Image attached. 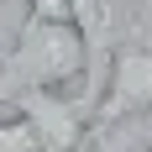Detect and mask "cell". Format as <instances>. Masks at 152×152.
I'll return each mask as SVG.
<instances>
[{"instance_id":"obj_5","label":"cell","mask_w":152,"mask_h":152,"mask_svg":"<svg viewBox=\"0 0 152 152\" xmlns=\"http://www.w3.org/2000/svg\"><path fill=\"white\" fill-rule=\"evenodd\" d=\"M79 152H115V131H94V137L84 142Z\"/></svg>"},{"instance_id":"obj_3","label":"cell","mask_w":152,"mask_h":152,"mask_svg":"<svg viewBox=\"0 0 152 152\" xmlns=\"http://www.w3.org/2000/svg\"><path fill=\"white\" fill-rule=\"evenodd\" d=\"M11 105L26 115L42 152H79L89 142V100H74V94H58V89H26Z\"/></svg>"},{"instance_id":"obj_2","label":"cell","mask_w":152,"mask_h":152,"mask_svg":"<svg viewBox=\"0 0 152 152\" xmlns=\"http://www.w3.org/2000/svg\"><path fill=\"white\" fill-rule=\"evenodd\" d=\"M142 115H152V42H115L105 58V84L89 105V137L121 131Z\"/></svg>"},{"instance_id":"obj_1","label":"cell","mask_w":152,"mask_h":152,"mask_svg":"<svg viewBox=\"0 0 152 152\" xmlns=\"http://www.w3.org/2000/svg\"><path fill=\"white\" fill-rule=\"evenodd\" d=\"M84 68H89L84 37L68 21L26 16L16 26L11 47L0 53V105H11L16 94H26V89H58V94L84 89Z\"/></svg>"},{"instance_id":"obj_4","label":"cell","mask_w":152,"mask_h":152,"mask_svg":"<svg viewBox=\"0 0 152 152\" xmlns=\"http://www.w3.org/2000/svg\"><path fill=\"white\" fill-rule=\"evenodd\" d=\"M0 152H42L37 147V131L26 126V115H0Z\"/></svg>"},{"instance_id":"obj_6","label":"cell","mask_w":152,"mask_h":152,"mask_svg":"<svg viewBox=\"0 0 152 152\" xmlns=\"http://www.w3.org/2000/svg\"><path fill=\"white\" fill-rule=\"evenodd\" d=\"M147 152H152V147H147Z\"/></svg>"}]
</instances>
